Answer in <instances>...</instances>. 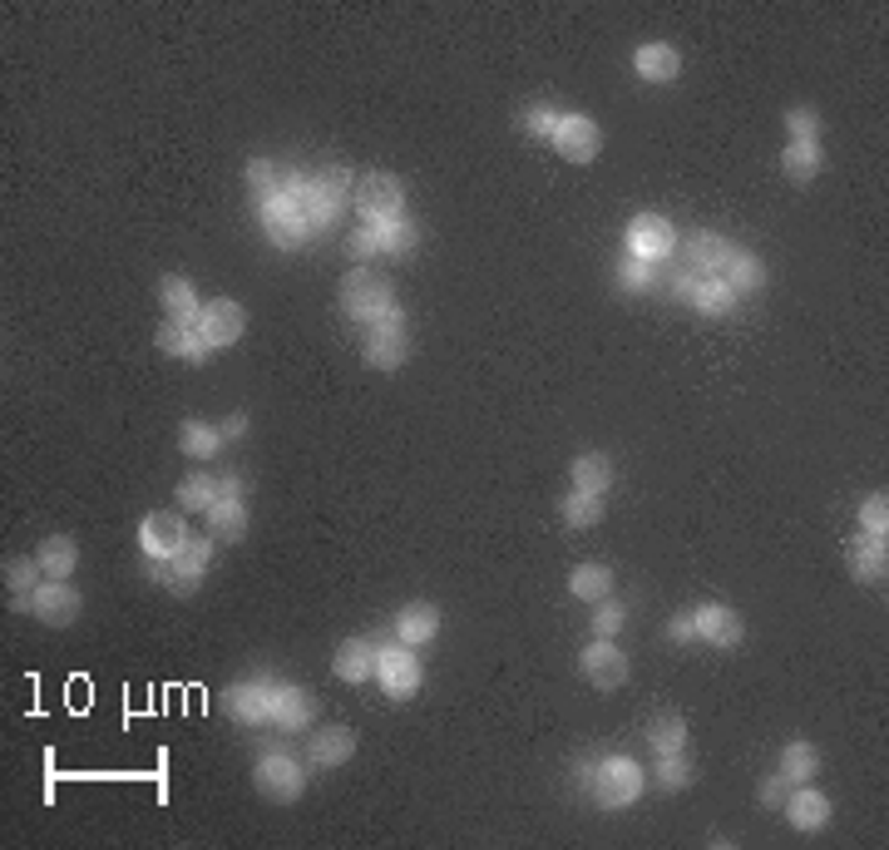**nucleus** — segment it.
<instances>
[{
    "instance_id": "nucleus-1",
    "label": "nucleus",
    "mask_w": 889,
    "mask_h": 850,
    "mask_svg": "<svg viewBox=\"0 0 889 850\" xmlns=\"http://www.w3.org/2000/svg\"><path fill=\"white\" fill-rule=\"evenodd\" d=\"M342 307L346 317H356V322H381V317L400 312L396 307V287H391L386 278H375L371 268H351L342 278Z\"/></svg>"
},
{
    "instance_id": "nucleus-2",
    "label": "nucleus",
    "mask_w": 889,
    "mask_h": 850,
    "mask_svg": "<svg viewBox=\"0 0 889 850\" xmlns=\"http://www.w3.org/2000/svg\"><path fill=\"white\" fill-rule=\"evenodd\" d=\"M346 198H356V173L346 163H332L326 173H317L307 188H301V204H307V223L311 227H326L342 218Z\"/></svg>"
},
{
    "instance_id": "nucleus-3",
    "label": "nucleus",
    "mask_w": 889,
    "mask_h": 850,
    "mask_svg": "<svg viewBox=\"0 0 889 850\" xmlns=\"http://www.w3.org/2000/svg\"><path fill=\"white\" fill-rule=\"evenodd\" d=\"M11 608L15 614H35L40 624H50V628H70L79 618V608H85V599H79L65 579H45L35 593H15Z\"/></svg>"
},
{
    "instance_id": "nucleus-4",
    "label": "nucleus",
    "mask_w": 889,
    "mask_h": 850,
    "mask_svg": "<svg viewBox=\"0 0 889 850\" xmlns=\"http://www.w3.org/2000/svg\"><path fill=\"white\" fill-rule=\"evenodd\" d=\"M356 208L366 223H396L406 213V184L396 173H366L356 178Z\"/></svg>"
},
{
    "instance_id": "nucleus-5",
    "label": "nucleus",
    "mask_w": 889,
    "mask_h": 850,
    "mask_svg": "<svg viewBox=\"0 0 889 850\" xmlns=\"http://www.w3.org/2000/svg\"><path fill=\"white\" fill-rule=\"evenodd\" d=\"M598 806H608V811H622V806H632V801L643 797V766L632 762V756H608V762L598 766Z\"/></svg>"
},
{
    "instance_id": "nucleus-6",
    "label": "nucleus",
    "mask_w": 889,
    "mask_h": 850,
    "mask_svg": "<svg viewBox=\"0 0 889 850\" xmlns=\"http://www.w3.org/2000/svg\"><path fill=\"white\" fill-rule=\"evenodd\" d=\"M406 356H410V342H406V317L400 312L381 317V322L366 332V367L396 371V367H406Z\"/></svg>"
},
{
    "instance_id": "nucleus-7",
    "label": "nucleus",
    "mask_w": 889,
    "mask_h": 850,
    "mask_svg": "<svg viewBox=\"0 0 889 850\" xmlns=\"http://www.w3.org/2000/svg\"><path fill=\"white\" fill-rule=\"evenodd\" d=\"M252 781H258V791L268 801H277V806H287V801L301 797V786H307V772H301L297 762H292L287 752H268L258 762V772H252Z\"/></svg>"
},
{
    "instance_id": "nucleus-8",
    "label": "nucleus",
    "mask_w": 889,
    "mask_h": 850,
    "mask_svg": "<svg viewBox=\"0 0 889 850\" xmlns=\"http://www.w3.org/2000/svg\"><path fill=\"white\" fill-rule=\"evenodd\" d=\"M194 327H198V336H203L208 352H227V346H233L237 336H243L247 312L237 307L233 297H213V301L203 307V312H198V322H194Z\"/></svg>"
},
{
    "instance_id": "nucleus-9",
    "label": "nucleus",
    "mask_w": 889,
    "mask_h": 850,
    "mask_svg": "<svg viewBox=\"0 0 889 850\" xmlns=\"http://www.w3.org/2000/svg\"><path fill=\"white\" fill-rule=\"evenodd\" d=\"M548 139H554V149L564 153L568 163H593L598 159V149H603V130L593 124L589 114H564Z\"/></svg>"
},
{
    "instance_id": "nucleus-10",
    "label": "nucleus",
    "mask_w": 889,
    "mask_h": 850,
    "mask_svg": "<svg viewBox=\"0 0 889 850\" xmlns=\"http://www.w3.org/2000/svg\"><path fill=\"white\" fill-rule=\"evenodd\" d=\"M579 673L593 682V688L613 692V688L628 682V657H622V648L613 643V638H593V643L583 648V657H579Z\"/></svg>"
},
{
    "instance_id": "nucleus-11",
    "label": "nucleus",
    "mask_w": 889,
    "mask_h": 850,
    "mask_svg": "<svg viewBox=\"0 0 889 850\" xmlns=\"http://www.w3.org/2000/svg\"><path fill=\"white\" fill-rule=\"evenodd\" d=\"M672 248H677V227L667 223L663 213H638L628 223V252L632 258L657 262V258H667Z\"/></svg>"
},
{
    "instance_id": "nucleus-12",
    "label": "nucleus",
    "mask_w": 889,
    "mask_h": 850,
    "mask_svg": "<svg viewBox=\"0 0 889 850\" xmlns=\"http://www.w3.org/2000/svg\"><path fill=\"white\" fill-rule=\"evenodd\" d=\"M375 678H381V688H386L396 702L416 698L420 692V657L410 653V648H381V657H375Z\"/></svg>"
},
{
    "instance_id": "nucleus-13",
    "label": "nucleus",
    "mask_w": 889,
    "mask_h": 850,
    "mask_svg": "<svg viewBox=\"0 0 889 850\" xmlns=\"http://www.w3.org/2000/svg\"><path fill=\"white\" fill-rule=\"evenodd\" d=\"M277 682H237V688H227L223 692V712L233 722H262V717H272L277 712Z\"/></svg>"
},
{
    "instance_id": "nucleus-14",
    "label": "nucleus",
    "mask_w": 889,
    "mask_h": 850,
    "mask_svg": "<svg viewBox=\"0 0 889 850\" xmlns=\"http://www.w3.org/2000/svg\"><path fill=\"white\" fill-rule=\"evenodd\" d=\"M737 258V243H727L721 233H692L687 237V262H692V278H721Z\"/></svg>"
},
{
    "instance_id": "nucleus-15",
    "label": "nucleus",
    "mask_w": 889,
    "mask_h": 850,
    "mask_svg": "<svg viewBox=\"0 0 889 850\" xmlns=\"http://www.w3.org/2000/svg\"><path fill=\"white\" fill-rule=\"evenodd\" d=\"M183 539H188V529H183L178 515H169V509H153V515H144V525H139L144 554H163V559H173V554L183 550Z\"/></svg>"
},
{
    "instance_id": "nucleus-16",
    "label": "nucleus",
    "mask_w": 889,
    "mask_h": 850,
    "mask_svg": "<svg viewBox=\"0 0 889 850\" xmlns=\"http://www.w3.org/2000/svg\"><path fill=\"white\" fill-rule=\"evenodd\" d=\"M692 624H696V638H707V643H717V648H737L741 643V614L737 608H727V603H702L692 614Z\"/></svg>"
},
{
    "instance_id": "nucleus-17",
    "label": "nucleus",
    "mask_w": 889,
    "mask_h": 850,
    "mask_svg": "<svg viewBox=\"0 0 889 850\" xmlns=\"http://www.w3.org/2000/svg\"><path fill=\"white\" fill-rule=\"evenodd\" d=\"M632 70H638V79H647V85H667V79L682 75V50L677 45H638L632 50Z\"/></svg>"
},
{
    "instance_id": "nucleus-18",
    "label": "nucleus",
    "mask_w": 889,
    "mask_h": 850,
    "mask_svg": "<svg viewBox=\"0 0 889 850\" xmlns=\"http://www.w3.org/2000/svg\"><path fill=\"white\" fill-rule=\"evenodd\" d=\"M845 569L855 574L860 583H885V574H889L885 539H869V534L850 539V544H845Z\"/></svg>"
},
{
    "instance_id": "nucleus-19",
    "label": "nucleus",
    "mask_w": 889,
    "mask_h": 850,
    "mask_svg": "<svg viewBox=\"0 0 889 850\" xmlns=\"http://www.w3.org/2000/svg\"><path fill=\"white\" fill-rule=\"evenodd\" d=\"M208 559H213V544L208 539H183V550L173 554V593H194L208 574Z\"/></svg>"
},
{
    "instance_id": "nucleus-20",
    "label": "nucleus",
    "mask_w": 889,
    "mask_h": 850,
    "mask_svg": "<svg viewBox=\"0 0 889 850\" xmlns=\"http://www.w3.org/2000/svg\"><path fill=\"white\" fill-rule=\"evenodd\" d=\"M786 816H791L795 830H820L825 821H830V797L825 791H815V786H791V797H786Z\"/></svg>"
},
{
    "instance_id": "nucleus-21",
    "label": "nucleus",
    "mask_w": 889,
    "mask_h": 850,
    "mask_svg": "<svg viewBox=\"0 0 889 850\" xmlns=\"http://www.w3.org/2000/svg\"><path fill=\"white\" fill-rule=\"evenodd\" d=\"M375 643L371 638H346L342 648H336V657H332V667H336V678L342 682H366V678H375Z\"/></svg>"
},
{
    "instance_id": "nucleus-22",
    "label": "nucleus",
    "mask_w": 889,
    "mask_h": 850,
    "mask_svg": "<svg viewBox=\"0 0 889 850\" xmlns=\"http://www.w3.org/2000/svg\"><path fill=\"white\" fill-rule=\"evenodd\" d=\"M159 301H163V312H169V322H198V312H203V301H198L194 282L188 278H159Z\"/></svg>"
},
{
    "instance_id": "nucleus-23",
    "label": "nucleus",
    "mask_w": 889,
    "mask_h": 850,
    "mask_svg": "<svg viewBox=\"0 0 889 850\" xmlns=\"http://www.w3.org/2000/svg\"><path fill=\"white\" fill-rule=\"evenodd\" d=\"M247 184H252V194L268 204V198H282L297 188V173L287 169V163H272V159H252L247 163Z\"/></svg>"
},
{
    "instance_id": "nucleus-24",
    "label": "nucleus",
    "mask_w": 889,
    "mask_h": 850,
    "mask_svg": "<svg viewBox=\"0 0 889 850\" xmlns=\"http://www.w3.org/2000/svg\"><path fill=\"white\" fill-rule=\"evenodd\" d=\"M396 633H400V643H430V638H435L440 633V608H435V603H425V599H420V603H406V608H400V614H396Z\"/></svg>"
},
{
    "instance_id": "nucleus-25",
    "label": "nucleus",
    "mask_w": 889,
    "mask_h": 850,
    "mask_svg": "<svg viewBox=\"0 0 889 850\" xmlns=\"http://www.w3.org/2000/svg\"><path fill=\"white\" fill-rule=\"evenodd\" d=\"M307 756H311L317 766H342V762H351V756H356V732H351V727H322V732L311 737Z\"/></svg>"
},
{
    "instance_id": "nucleus-26",
    "label": "nucleus",
    "mask_w": 889,
    "mask_h": 850,
    "mask_svg": "<svg viewBox=\"0 0 889 850\" xmlns=\"http://www.w3.org/2000/svg\"><path fill=\"white\" fill-rule=\"evenodd\" d=\"M35 559H40L45 579H70V574H75V564H79V550H75V539L50 534V539H40Z\"/></svg>"
},
{
    "instance_id": "nucleus-27",
    "label": "nucleus",
    "mask_w": 889,
    "mask_h": 850,
    "mask_svg": "<svg viewBox=\"0 0 889 850\" xmlns=\"http://www.w3.org/2000/svg\"><path fill=\"white\" fill-rule=\"evenodd\" d=\"M159 352L178 356V361H203L208 346H203V336H198V327H188V322H163V327H159Z\"/></svg>"
},
{
    "instance_id": "nucleus-28",
    "label": "nucleus",
    "mask_w": 889,
    "mask_h": 850,
    "mask_svg": "<svg viewBox=\"0 0 889 850\" xmlns=\"http://www.w3.org/2000/svg\"><path fill=\"white\" fill-rule=\"evenodd\" d=\"M243 529H247V500H218V505L208 509V534H213L218 544L243 539Z\"/></svg>"
},
{
    "instance_id": "nucleus-29",
    "label": "nucleus",
    "mask_w": 889,
    "mask_h": 850,
    "mask_svg": "<svg viewBox=\"0 0 889 850\" xmlns=\"http://www.w3.org/2000/svg\"><path fill=\"white\" fill-rule=\"evenodd\" d=\"M568 475H573V490H583V495H603L613 484V465H608V455H598V451L579 455V460L568 465Z\"/></svg>"
},
{
    "instance_id": "nucleus-30",
    "label": "nucleus",
    "mask_w": 889,
    "mask_h": 850,
    "mask_svg": "<svg viewBox=\"0 0 889 850\" xmlns=\"http://www.w3.org/2000/svg\"><path fill=\"white\" fill-rule=\"evenodd\" d=\"M682 292H687V297H692L707 317L727 312L731 301H737V292L727 287V278H687V282H682Z\"/></svg>"
},
{
    "instance_id": "nucleus-31",
    "label": "nucleus",
    "mask_w": 889,
    "mask_h": 850,
    "mask_svg": "<svg viewBox=\"0 0 889 850\" xmlns=\"http://www.w3.org/2000/svg\"><path fill=\"white\" fill-rule=\"evenodd\" d=\"M218 445H223V431H213L208 420H183L178 426V451L188 460H213Z\"/></svg>"
},
{
    "instance_id": "nucleus-32",
    "label": "nucleus",
    "mask_w": 889,
    "mask_h": 850,
    "mask_svg": "<svg viewBox=\"0 0 889 850\" xmlns=\"http://www.w3.org/2000/svg\"><path fill=\"white\" fill-rule=\"evenodd\" d=\"M568 589H573V599L583 603H598L613 593V569L608 564H579V569L568 574Z\"/></svg>"
},
{
    "instance_id": "nucleus-33",
    "label": "nucleus",
    "mask_w": 889,
    "mask_h": 850,
    "mask_svg": "<svg viewBox=\"0 0 889 850\" xmlns=\"http://www.w3.org/2000/svg\"><path fill=\"white\" fill-rule=\"evenodd\" d=\"M647 742H653V752H682L687 747V722L682 712H657L653 722H647Z\"/></svg>"
},
{
    "instance_id": "nucleus-34",
    "label": "nucleus",
    "mask_w": 889,
    "mask_h": 850,
    "mask_svg": "<svg viewBox=\"0 0 889 850\" xmlns=\"http://www.w3.org/2000/svg\"><path fill=\"white\" fill-rule=\"evenodd\" d=\"M781 173L791 178V184H811L815 173H820V149L815 144H786V153H781Z\"/></svg>"
},
{
    "instance_id": "nucleus-35",
    "label": "nucleus",
    "mask_w": 889,
    "mask_h": 850,
    "mask_svg": "<svg viewBox=\"0 0 889 850\" xmlns=\"http://www.w3.org/2000/svg\"><path fill=\"white\" fill-rule=\"evenodd\" d=\"M178 505L183 509H213L218 505V480L208 470H194L178 480Z\"/></svg>"
},
{
    "instance_id": "nucleus-36",
    "label": "nucleus",
    "mask_w": 889,
    "mask_h": 850,
    "mask_svg": "<svg viewBox=\"0 0 889 850\" xmlns=\"http://www.w3.org/2000/svg\"><path fill=\"white\" fill-rule=\"evenodd\" d=\"M815 772H820V756H815L811 742H791V747L781 752V776H786L791 786L815 781Z\"/></svg>"
},
{
    "instance_id": "nucleus-37",
    "label": "nucleus",
    "mask_w": 889,
    "mask_h": 850,
    "mask_svg": "<svg viewBox=\"0 0 889 850\" xmlns=\"http://www.w3.org/2000/svg\"><path fill=\"white\" fill-rule=\"evenodd\" d=\"M272 717H277L287 732H301V727L311 722V698L301 688H282L277 692V712H272Z\"/></svg>"
},
{
    "instance_id": "nucleus-38",
    "label": "nucleus",
    "mask_w": 889,
    "mask_h": 850,
    "mask_svg": "<svg viewBox=\"0 0 889 850\" xmlns=\"http://www.w3.org/2000/svg\"><path fill=\"white\" fill-rule=\"evenodd\" d=\"M603 519V495H583V490H573V495L564 500V525L568 529H593Z\"/></svg>"
},
{
    "instance_id": "nucleus-39",
    "label": "nucleus",
    "mask_w": 889,
    "mask_h": 850,
    "mask_svg": "<svg viewBox=\"0 0 889 850\" xmlns=\"http://www.w3.org/2000/svg\"><path fill=\"white\" fill-rule=\"evenodd\" d=\"M721 278H727V287L741 297V292H756L761 282H766V272H761V262L751 258V252H741V248H737V258H731V268L721 272Z\"/></svg>"
},
{
    "instance_id": "nucleus-40",
    "label": "nucleus",
    "mask_w": 889,
    "mask_h": 850,
    "mask_svg": "<svg viewBox=\"0 0 889 850\" xmlns=\"http://www.w3.org/2000/svg\"><path fill=\"white\" fill-rule=\"evenodd\" d=\"M657 786H663V791H682V786H692V762H687L682 752H663L657 756Z\"/></svg>"
},
{
    "instance_id": "nucleus-41",
    "label": "nucleus",
    "mask_w": 889,
    "mask_h": 850,
    "mask_svg": "<svg viewBox=\"0 0 889 850\" xmlns=\"http://www.w3.org/2000/svg\"><path fill=\"white\" fill-rule=\"evenodd\" d=\"M5 583H11V593H35L45 583V569L40 559H5Z\"/></svg>"
},
{
    "instance_id": "nucleus-42",
    "label": "nucleus",
    "mask_w": 889,
    "mask_h": 850,
    "mask_svg": "<svg viewBox=\"0 0 889 850\" xmlns=\"http://www.w3.org/2000/svg\"><path fill=\"white\" fill-rule=\"evenodd\" d=\"M371 227H375V243H381V252H386V258H400V252L416 243V233H410L406 218H396V223H371Z\"/></svg>"
},
{
    "instance_id": "nucleus-43",
    "label": "nucleus",
    "mask_w": 889,
    "mask_h": 850,
    "mask_svg": "<svg viewBox=\"0 0 889 850\" xmlns=\"http://www.w3.org/2000/svg\"><path fill=\"white\" fill-rule=\"evenodd\" d=\"M786 130H791V144H815L820 134V114L811 104H791L786 109Z\"/></svg>"
},
{
    "instance_id": "nucleus-44",
    "label": "nucleus",
    "mask_w": 889,
    "mask_h": 850,
    "mask_svg": "<svg viewBox=\"0 0 889 850\" xmlns=\"http://www.w3.org/2000/svg\"><path fill=\"white\" fill-rule=\"evenodd\" d=\"M622 618H628V614H622V603L613 599V593H608V599H598V608H593V618H589L593 638H613L622 628Z\"/></svg>"
},
{
    "instance_id": "nucleus-45",
    "label": "nucleus",
    "mask_w": 889,
    "mask_h": 850,
    "mask_svg": "<svg viewBox=\"0 0 889 850\" xmlns=\"http://www.w3.org/2000/svg\"><path fill=\"white\" fill-rule=\"evenodd\" d=\"M860 529H865L869 539H885L889 534V500L885 495H869L865 505H860Z\"/></svg>"
},
{
    "instance_id": "nucleus-46",
    "label": "nucleus",
    "mask_w": 889,
    "mask_h": 850,
    "mask_svg": "<svg viewBox=\"0 0 889 850\" xmlns=\"http://www.w3.org/2000/svg\"><path fill=\"white\" fill-rule=\"evenodd\" d=\"M558 119H564V109H554V104H529V109H524V130L539 134V139H548V134L558 130Z\"/></svg>"
},
{
    "instance_id": "nucleus-47",
    "label": "nucleus",
    "mask_w": 889,
    "mask_h": 850,
    "mask_svg": "<svg viewBox=\"0 0 889 850\" xmlns=\"http://www.w3.org/2000/svg\"><path fill=\"white\" fill-rule=\"evenodd\" d=\"M346 258H356V262H371V258H381V243H375V227H356V233L346 237Z\"/></svg>"
},
{
    "instance_id": "nucleus-48",
    "label": "nucleus",
    "mask_w": 889,
    "mask_h": 850,
    "mask_svg": "<svg viewBox=\"0 0 889 850\" xmlns=\"http://www.w3.org/2000/svg\"><path fill=\"white\" fill-rule=\"evenodd\" d=\"M647 282H653V268H647L643 258H628V262H622V272H618V287H622V292H638V287H647Z\"/></svg>"
},
{
    "instance_id": "nucleus-49",
    "label": "nucleus",
    "mask_w": 889,
    "mask_h": 850,
    "mask_svg": "<svg viewBox=\"0 0 889 850\" xmlns=\"http://www.w3.org/2000/svg\"><path fill=\"white\" fill-rule=\"evenodd\" d=\"M786 797H791V781L786 776H771V781H761V806H786Z\"/></svg>"
},
{
    "instance_id": "nucleus-50",
    "label": "nucleus",
    "mask_w": 889,
    "mask_h": 850,
    "mask_svg": "<svg viewBox=\"0 0 889 850\" xmlns=\"http://www.w3.org/2000/svg\"><path fill=\"white\" fill-rule=\"evenodd\" d=\"M144 574H149L153 583H169L173 589V559H163V554H144Z\"/></svg>"
},
{
    "instance_id": "nucleus-51",
    "label": "nucleus",
    "mask_w": 889,
    "mask_h": 850,
    "mask_svg": "<svg viewBox=\"0 0 889 850\" xmlns=\"http://www.w3.org/2000/svg\"><path fill=\"white\" fill-rule=\"evenodd\" d=\"M667 638H672V643H692V638H696V624H692V614H677L672 624H667Z\"/></svg>"
},
{
    "instance_id": "nucleus-52",
    "label": "nucleus",
    "mask_w": 889,
    "mask_h": 850,
    "mask_svg": "<svg viewBox=\"0 0 889 850\" xmlns=\"http://www.w3.org/2000/svg\"><path fill=\"white\" fill-rule=\"evenodd\" d=\"M218 500H243V475H223L218 480Z\"/></svg>"
},
{
    "instance_id": "nucleus-53",
    "label": "nucleus",
    "mask_w": 889,
    "mask_h": 850,
    "mask_svg": "<svg viewBox=\"0 0 889 850\" xmlns=\"http://www.w3.org/2000/svg\"><path fill=\"white\" fill-rule=\"evenodd\" d=\"M243 431H247V416H243V410H233V416L223 420V441H237Z\"/></svg>"
}]
</instances>
